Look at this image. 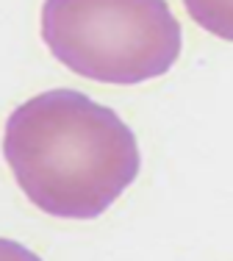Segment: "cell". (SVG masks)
<instances>
[{"mask_svg":"<svg viewBox=\"0 0 233 261\" xmlns=\"http://www.w3.org/2000/svg\"><path fill=\"white\" fill-rule=\"evenodd\" d=\"M3 153L22 195L59 220H97L142 167L122 117L75 89H50L17 106Z\"/></svg>","mask_w":233,"mask_h":261,"instance_id":"6da1fadb","label":"cell"},{"mask_svg":"<svg viewBox=\"0 0 233 261\" xmlns=\"http://www.w3.org/2000/svg\"><path fill=\"white\" fill-rule=\"evenodd\" d=\"M186 11L200 28L233 42V3H197V0H189Z\"/></svg>","mask_w":233,"mask_h":261,"instance_id":"3957f363","label":"cell"},{"mask_svg":"<svg viewBox=\"0 0 233 261\" xmlns=\"http://www.w3.org/2000/svg\"><path fill=\"white\" fill-rule=\"evenodd\" d=\"M42 39L70 72L100 84L161 78L181 56V22L164 0L42 6Z\"/></svg>","mask_w":233,"mask_h":261,"instance_id":"7a4b0ae2","label":"cell"}]
</instances>
